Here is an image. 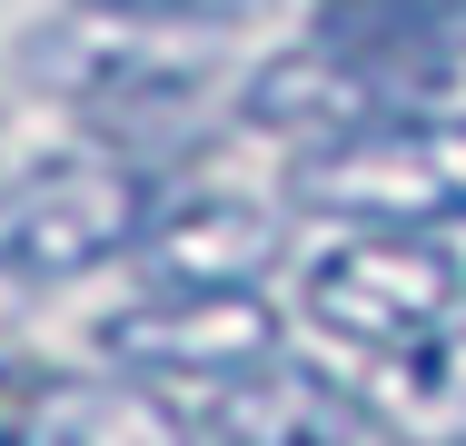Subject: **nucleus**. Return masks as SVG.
Returning <instances> with one entry per match:
<instances>
[{"label":"nucleus","instance_id":"0eeeda50","mask_svg":"<svg viewBox=\"0 0 466 446\" xmlns=\"http://www.w3.org/2000/svg\"><path fill=\"white\" fill-rule=\"evenodd\" d=\"M377 119H417V99L377 70L368 50H348V40H298L288 60H268L258 80H248V129H268V139H308V149H328V139H358Z\"/></svg>","mask_w":466,"mask_h":446},{"label":"nucleus","instance_id":"20e7f679","mask_svg":"<svg viewBox=\"0 0 466 446\" xmlns=\"http://www.w3.org/2000/svg\"><path fill=\"white\" fill-rule=\"evenodd\" d=\"M149 228V178L139 159H50L0 198V278H80V268L119 258Z\"/></svg>","mask_w":466,"mask_h":446},{"label":"nucleus","instance_id":"9d476101","mask_svg":"<svg viewBox=\"0 0 466 446\" xmlns=\"http://www.w3.org/2000/svg\"><path fill=\"white\" fill-rule=\"evenodd\" d=\"M368 407H377V427H397V437H417V446H466V328L377 357Z\"/></svg>","mask_w":466,"mask_h":446},{"label":"nucleus","instance_id":"7ed1b4c3","mask_svg":"<svg viewBox=\"0 0 466 446\" xmlns=\"http://www.w3.org/2000/svg\"><path fill=\"white\" fill-rule=\"evenodd\" d=\"M298 198L358 228H466V119H377L298 159Z\"/></svg>","mask_w":466,"mask_h":446},{"label":"nucleus","instance_id":"39448f33","mask_svg":"<svg viewBox=\"0 0 466 446\" xmlns=\"http://www.w3.org/2000/svg\"><path fill=\"white\" fill-rule=\"evenodd\" d=\"M179 427H188V446H368L377 407L358 397V387L318 377V367L258 357V367L198 377Z\"/></svg>","mask_w":466,"mask_h":446},{"label":"nucleus","instance_id":"f03ea898","mask_svg":"<svg viewBox=\"0 0 466 446\" xmlns=\"http://www.w3.org/2000/svg\"><path fill=\"white\" fill-rule=\"evenodd\" d=\"M308 318L328 338L368 357L427 348L466 328V258L437 238V228H368V238H338L308 258Z\"/></svg>","mask_w":466,"mask_h":446},{"label":"nucleus","instance_id":"423d86ee","mask_svg":"<svg viewBox=\"0 0 466 446\" xmlns=\"http://www.w3.org/2000/svg\"><path fill=\"white\" fill-rule=\"evenodd\" d=\"M99 348L119 357L129 377H228V367H258L279 357V318L258 288H159L139 308H119L99 328Z\"/></svg>","mask_w":466,"mask_h":446},{"label":"nucleus","instance_id":"6e6552de","mask_svg":"<svg viewBox=\"0 0 466 446\" xmlns=\"http://www.w3.org/2000/svg\"><path fill=\"white\" fill-rule=\"evenodd\" d=\"M279 248H288V208L238 198V188L179 198L169 218L139 228V258L159 288H258V268H279Z\"/></svg>","mask_w":466,"mask_h":446},{"label":"nucleus","instance_id":"ddd939ff","mask_svg":"<svg viewBox=\"0 0 466 446\" xmlns=\"http://www.w3.org/2000/svg\"><path fill=\"white\" fill-rule=\"evenodd\" d=\"M0 446H20V437H10V427H0Z\"/></svg>","mask_w":466,"mask_h":446},{"label":"nucleus","instance_id":"f8f14e48","mask_svg":"<svg viewBox=\"0 0 466 446\" xmlns=\"http://www.w3.org/2000/svg\"><path fill=\"white\" fill-rule=\"evenodd\" d=\"M368 446H417V437H397V427H377V437H368Z\"/></svg>","mask_w":466,"mask_h":446},{"label":"nucleus","instance_id":"9b49d317","mask_svg":"<svg viewBox=\"0 0 466 446\" xmlns=\"http://www.w3.org/2000/svg\"><path fill=\"white\" fill-rule=\"evenodd\" d=\"M80 10H139V20H208V30H218V20H238L248 0H80Z\"/></svg>","mask_w":466,"mask_h":446},{"label":"nucleus","instance_id":"1a4fd4ad","mask_svg":"<svg viewBox=\"0 0 466 446\" xmlns=\"http://www.w3.org/2000/svg\"><path fill=\"white\" fill-rule=\"evenodd\" d=\"M20 446H188V427L129 377H60L20 417Z\"/></svg>","mask_w":466,"mask_h":446},{"label":"nucleus","instance_id":"f257e3e1","mask_svg":"<svg viewBox=\"0 0 466 446\" xmlns=\"http://www.w3.org/2000/svg\"><path fill=\"white\" fill-rule=\"evenodd\" d=\"M30 70L60 80L90 119L109 129H169L198 109V89L218 70V30L208 20H139V10H80L30 40Z\"/></svg>","mask_w":466,"mask_h":446}]
</instances>
